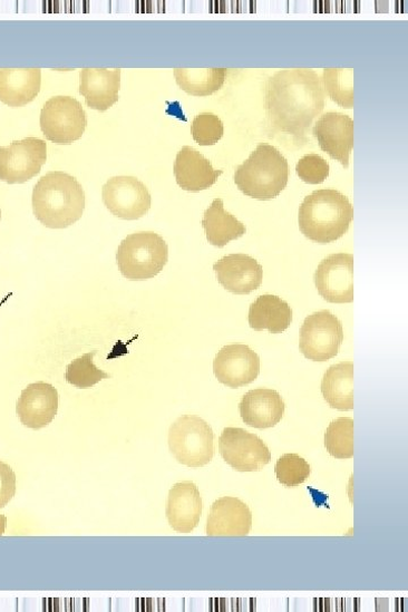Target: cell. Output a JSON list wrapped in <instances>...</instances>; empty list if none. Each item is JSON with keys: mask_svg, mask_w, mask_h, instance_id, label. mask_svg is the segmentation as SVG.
Here are the masks:
<instances>
[{"mask_svg": "<svg viewBox=\"0 0 408 612\" xmlns=\"http://www.w3.org/2000/svg\"><path fill=\"white\" fill-rule=\"evenodd\" d=\"M17 494V474L7 463L0 460V509L7 507Z\"/></svg>", "mask_w": 408, "mask_h": 612, "instance_id": "cell-33", "label": "cell"}, {"mask_svg": "<svg viewBox=\"0 0 408 612\" xmlns=\"http://www.w3.org/2000/svg\"><path fill=\"white\" fill-rule=\"evenodd\" d=\"M353 218L354 208L349 197L333 188L312 192L304 198L299 212L302 234L319 244L342 239Z\"/></svg>", "mask_w": 408, "mask_h": 612, "instance_id": "cell-3", "label": "cell"}, {"mask_svg": "<svg viewBox=\"0 0 408 612\" xmlns=\"http://www.w3.org/2000/svg\"><path fill=\"white\" fill-rule=\"evenodd\" d=\"M47 162V144L37 138L0 147V181L23 184L31 181Z\"/></svg>", "mask_w": 408, "mask_h": 612, "instance_id": "cell-11", "label": "cell"}, {"mask_svg": "<svg viewBox=\"0 0 408 612\" xmlns=\"http://www.w3.org/2000/svg\"><path fill=\"white\" fill-rule=\"evenodd\" d=\"M97 352H90L75 360L66 369V381L78 388H91L110 376L95 366Z\"/></svg>", "mask_w": 408, "mask_h": 612, "instance_id": "cell-29", "label": "cell"}, {"mask_svg": "<svg viewBox=\"0 0 408 612\" xmlns=\"http://www.w3.org/2000/svg\"><path fill=\"white\" fill-rule=\"evenodd\" d=\"M297 173L304 183L317 185L327 179L330 167L322 157L311 154L300 159L297 165Z\"/></svg>", "mask_w": 408, "mask_h": 612, "instance_id": "cell-32", "label": "cell"}, {"mask_svg": "<svg viewBox=\"0 0 408 612\" xmlns=\"http://www.w3.org/2000/svg\"><path fill=\"white\" fill-rule=\"evenodd\" d=\"M324 447L334 458L354 457V420L339 418L331 422L324 433Z\"/></svg>", "mask_w": 408, "mask_h": 612, "instance_id": "cell-28", "label": "cell"}, {"mask_svg": "<svg viewBox=\"0 0 408 612\" xmlns=\"http://www.w3.org/2000/svg\"><path fill=\"white\" fill-rule=\"evenodd\" d=\"M106 208L116 218L138 221L152 208V194L147 186L133 176H116L103 186Z\"/></svg>", "mask_w": 408, "mask_h": 612, "instance_id": "cell-9", "label": "cell"}, {"mask_svg": "<svg viewBox=\"0 0 408 612\" xmlns=\"http://www.w3.org/2000/svg\"><path fill=\"white\" fill-rule=\"evenodd\" d=\"M264 105L272 128L304 144L310 126L324 108L322 82L309 68L279 71L265 85Z\"/></svg>", "mask_w": 408, "mask_h": 612, "instance_id": "cell-1", "label": "cell"}, {"mask_svg": "<svg viewBox=\"0 0 408 612\" xmlns=\"http://www.w3.org/2000/svg\"><path fill=\"white\" fill-rule=\"evenodd\" d=\"M220 284L235 295H249L263 280L261 264L247 254H230L214 264Z\"/></svg>", "mask_w": 408, "mask_h": 612, "instance_id": "cell-15", "label": "cell"}, {"mask_svg": "<svg viewBox=\"0 0 408 612\" xmlns=\"http://www.w3.org/2000/svg\"><path fill=\"white\" fill-rule=\"evenodd\" d=\"M120 70L85 68L80 74V94L91 109L106 111L119 99Z\"/></svg>", "mask_w": 408, "mask_h": 612, "instance_id": "cell-21", "label": "cell"}, {"mask_svg": "<svg viewBox=\"0 0 408 612\" xmlns=\"http://www.w3.org/2000/svg\"><path fill=\"white\" fill-rule=\"evenodd\" d=\"M293 311L281 298L262 295L251 304L249 311L250 327L256 331L282 333L291 326Z\"/></svg>", "mask_w": 408, "mask_h": 612, "instance_id": "cell-24", "label": "cell"}, {"mask_svg": "<svg viewBox=\"0 0 408 612\" xmlns=\"http://www.w3.org/2000/svg\"><path fill=\"white\" fill-rule=\"evenodd\" d=\"M202 226L206 231L208 242L216 247H224L246 234L245 225L225 212L222 198L214 200L204 213Z\"/></svg>", "mask_w": 408, "mask_h": 612, "instance_id": "cell-25", "label": "cell"}, {"mask_svg": "<svg viewBox=\"0 0 408 612\" xmlns=\"http://www.w3.org/2000/svg\"><path fill=\"white\" fill-rule=\"evenodd\" d=\"M220 453L237 472H258L271 462V453L263 440L241 428L224 429Z\"/></svg>", "mask_w": 408, "mask_h": 612, "instance_id": "cell-12", "label": "cell"}, {"mask_svg": "<svg viewBox=\"0 0 408 612\" xmlns=\"http://www.w3.org/2000/svg\"><path fill=\"white\" fill-rule=\"evenodd\" d=\"M59 396L55 387L46 382L29 385L17 402V415L23 426L40 430L50 425L58 412Z\"/></svg>", "mask_w": 408, "mask_h": 612, "instance_id": "cell-16", "label": "cell"}, {"mask_svg": "<svg viewBox=\"0 0 408 612\" xmlns=\"http://www.w3.org/2000/svg\"><path fill=\"white\" fill-rule=\"evenodd\" d=\"M313 134L322 152L350 167V156L354 148V120L342 113L322 115L313 127Z\"/></svg>", "mask_w": 408, "mask_h": 612, "instance_id": "cell-13", "label": "cell"}, {"mask_svg": "<svg viewBox=\"0 0 408 612\" xmlns=\"http://www.w3.org/2000/svg\"><path fill=\"white\" fill-rule=\"evenodd\" d=\"M191 132L201 147L215 146L224 136V124L217 115L203 113L194 118Z\"/></svg>", "mask_w": 408, "mask_h": 612, "instance_id": "cell-31", "label": "cell"}, {"mask_svg": "<svg viewBox=\"0 0 408 612\" xmlns=\"http://www.w3.org/2000/svg\"><path fill=\"white\" fill-rule=\"evenodd\" d=\"M285 408L280 392L268 388L250 390L240 402L243 422L255 429L276 427L284 417Z\"/></svg>", "mask_w": 408, "mask_h": 612, "instance_id": "cell-17", "label": "cell"}, {"mask_svg": "<svg viewBox=\"0 0 408 612\" xmlns=\"http://www.w3.org/2000/svg\"><path fill=\"white\" fill-rule=\"evenodd\" d=\"M174 175L181 188L200 192L216 184L223 171L214 169L212 163L192 147H183L174 163Z\"/></svg>", "mask_w": 408, "mask_h": 612, "instance_id": "cell-20", "label": "cell"}, {"mask_svg": "<svg viewBox=\"0 0 408 612\" xmlns=\"http://www.w3.org/2000/svg\"><path fill=\"white\" fill-rule=\"evenodd\" d=\"M289 162L280 150L260 144L235 172V184L245 195L256 200L278 197L289 183Z\"/></svg>", "mask_w": 408, "mask_h": 612, "instance_id": "cell-4", "label": "cell"}, {"mask_svg": "<svg viewBox=\"0 0 408 612\" xmlns=\"http://www.w3.org/2000/svg\"><path fill=\"white\" fill-rule=\"evenodd\" d=\"M41 89L40 68H0V101L19 108L32 103Z\"/></svg>", "mask_w": 408, "mask_h": 612, "instance_id": "cell-22", "label": "cell"}, {"mask_svg": "<svg viewBox=\"0 0 408 612\" xmlns=\"http://www.w3.org/2000/svg\"><path fill=\"white\" fill-rule=\"evenodd\" d=\"M314 283L323 300L329 303L354 301V256L349 253L331 254L318 265Z\"/></svg>", "mask_w": 408, "mask_h": 612, "instance_id": "cell-10", "label": "cell"}, {"mask_svg": "<svg viewBox=\"0 0 408 612\" xmlns=\"http://www.w3.org/2000/svg\"><path fill=\"white\" fill-rule=\"evenodd\" d=\"M280 484L295 488L304 484L311 474L309 463L298 454L283 455L275 467Z\"/></svg>", "mask_w": 408, "mask_h": 612, "instance_id": "cell-30", "label": "cell"}, {"mask_svg": "<svg viewBox=\"0 0 408 612\" xmlns=\"http://www.w3.org/2000/svg\"><path fill=\"white\" fill-rule=\"evenodd\" d=\"M324 90L329 98L340 107H354L353 68H324L322 75Z\"/></svg>", "mask_w": 408, "mask_h": 612, "instance_id": "cell-27", "label": "cell"}, {"mask_svg": "<svg viewBox=\"0 0 408 612\" xmlns=\"http://www.w3.org/2000/svg\"><path fill=\"white\" fill-rule=\"evenodd\" d=\"M226 68H175L174 77L178 87L193 97H208L220 91L226 79Z\"/></svg>", "mask_w": 408, "mask_h": 612, "instance_id": "cell-26", "label": "cell"}, {"mask_svg": "<svg viewBox=\"0 0 408 612\" xmlns=\"http://www.w3.org/2000/svg\"><path fill=\"white\" fill-rule=\"evenodd\" d=\"M344 340L343 324L329 311L309 315L301 329L300 350L310 361L333 359Z\"/></svg>", "mask_w": 408, "mask_h": 612, "instance_id": "cell-8", "label": "cell"}, {"mask_svg": "<svg viewBox=\"0 0 408 612\" xmlns=\"http://www.w3.org/2000/svg\"><path fill=\"white\" fill-rule=\"evenodd\" d=\"M120 274L133 282L155 279L168 262V245L155 232L128 235L116 253Z\"/></svg>", "mask_w": 408, "mask_h": 612, "instance_id": "cell-5", "label": "cell"}, {"mask_svg": "<svg viewBox=\"0 0 408 612\" xmlns=\"http://www.w3.org/2000/svg\"><path fill=\"white\" fill-rule=\"evenodd\" d=\"M36 218L47 229L64 230L79 222L86 210V193L76 177L50 172L36 184L32 193Z\"/></svg>", "mask_w": 408, "mask_h": 612, "instance_id": "cell-2", "label": "cell"}, {"mask_svg": "<svg viewBox=\"0 0 408 612\" xmlns=\"http://www.w3.org/2000/svg\"><path fill=\"white\" fill-rule=\"evenodd\" d=\"M8 525V518L6 515H0V536H2L6 533Z\"/></svg>", "mask_w": 408, "mask_h": 612, "instance_id": "cell-34", "label": "cell"}, {"mask_svg": "<svg viewBox=\"0 0 408 612\" xmlns=\"http://www.w3.org/2000/svg\"><path fill=\"white\" fill-rule=\"evenodd\" d=\"M214 372L221 383L230 388H241L258 378L260 358L246 346H229L218 352L214 361Z\"/></svg>", "mask_w": 408, "mask_h": 612, "instance_id": "cell-14", "label": "cell"}, {"mask_svg": "<svg viewBox=\"0 0 408 612\" xmlns=\"http://www.w3.org/2000/svg\"><path fill=\"white\" fill-rule=\"evenodd\" d=\"M202 508L198 488L193 483H179L169 490L166 517L174 531L191 533L200 523Z\"/></svg>", "mask_w": 408, "mask_h": 612, "instance_id": "cell-18", "label": "cell"}, {"mask_svg": "<svg viewBox=\"0 0 408 612\" xmlns=\"http://www.w3.org/2000/svg\"><path fill=\"white\" fill-rule=\"evenodd\" d=\"M212 427L195 416L177 419L169 429L168 446L176 460L188 467L208 465L215 456Z\"/></svg>", "mask_w": 408, "mask_h": 612, "instance_id": "cell-6", "label": "cell"}, {"mask_svg": "<svg viewBox=\"0 0 408 612\" xmlns=\"http://www.w3.org/2000/svg\"><path fill=\"white\" fill-rule=\"evenodd\" d=\"M0 220H2V211H0Z\"/></svg>", "mask_w": 408, "mask_h": 612, "instance_id": "cell-35", "label": "cell"}, {"mask_svg": "<svg viewBox=\"0 0 408 612\" xmlns=\"http://www.w3.org/2000/svg\"><path fill=\"white\" fill-rule=\"evenodd\" d=\"M321 392L334 410H354V363L342 362L331 366L323 376Z\"/></svg>", "mask_w": 408, "mask_h": 612, "instance_id": "cell-23", "label": "cell"}, {"mask_svg": "<svg viewBox=\"0 0 408 612\" xmlns=\"http://www.w3.org/2000/svg\"><path fill=\"white\" fill-rule=\"evenodd\" d=\"M88 125L82 105L72 97H54L43 105L40 126L46 139L59 146L80 140Z\"/></svg>", "mask_w": 408, "mask_h": 612, "instance_id": "cell-7", "label": "cell"}, {"mask_svg": "<svg viewBox=\"0 0 408 612\" xmlns=\"http://www.w3.org/2000/svg\"><path fill=\"white\" fill-rule=\"evenodd\" d=\"M252 527L249 506L234 497H223L214 503L207 522L208 536H246Z\"/></svg>", "mask_w": 408, "mask_h": 612, "instance_id": "cell-19", "label": "cell"}]
</instances>
